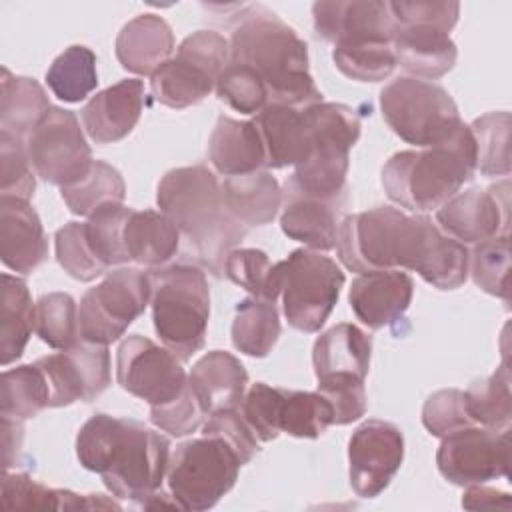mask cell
<instances>
[{"mask_svg":"<svg viewBox=\"0 0 512 512\" xmlns=\"http://www.w3.org/2000/svg\"><path fill=\"white\" fill-rule=\"evenodd\" d=\"M336 252L356 272L412 270L438 290L458 288L468 272V248L426 214L376 206L342 218Z\"/></svg>","mask_w":512,"mask_h":512,"instance_id":"cell-1","label":"cell"},{"mask_svg":"<svg viewBox=\"0 0 512 512\" xmlns=\"http://www.w3.org/2000/svg\"><path fill=\"white\" fill-rule=\"evenodd\" d=\"M76 456L116 498L142 504L162 490L170 440L138 420L94 414L78 430Z\"/></svg>","mask_w":512,"mask_h":512,"instance_id":"cell-2","label":"cell"},{"mask_svg":"<svg viewBox=\"0 0 512 512\" xmlns=\"http://www.w3.org/2000/svg\"><path fill=\"white\" fill-rule=\"evenodd\" d=\"M156 204L176 224L196 264L214 276L224 274L226 256L248 228L226 210L214 172L202 164L166 172L158 182Z\"/></svg>","mask_w":512,"mask_h":512,"instance_id":"cell-3","label":"cell"},{"mask_svg":"<svg viewBox=\"0 0 512 512\" xmlns=\"http://www.w3.org/2000/svg\"><path fill=\"white\" fill-rule=\"evenodd\" d=\"M230 62L248 66L266 86L268 104L306 108L322 102L310 74L308 46L276 14L256 8L230 36Z\"/></svg>","mask_w":512,"mask_h":512,"instance_id":"cell-4","label":"cell"},{"mask_svg":"<svg viewBox=\"0 0 512 512\" xmlns=\"http://www.w3.org/2000/svg\"><path fill=\"white\" fill-rule=\"evenodd\" d=\"M476 172V142L468 124L434 146L402 150L390 156L382 168L386 196L414 212L438 210L460 192Z\"/></svg>","mask_w":512,"mask_h":512,"instance_id":"cell-5","label":"cell"},{"mask_svg":"<svg viewBox=\"0 0 512 512\" xmlns=\"http://www.w3.org/2000/svg\"><path fill=\"white\" fill-rule=\"evenodd\" d=\"M304 114L312 134L310 152L294 166L284 194L344 202L350 148L360 138V118L340 102H318L306 106Z\"/></svg>","mask_w":512,"mask_h":512,"instance_id":"cell-6","label":"cell"},{"mask_svg":"<svg viewBox=\"0 0 512 512\" xmlns=\"http://www.w3.org/2000/svg\"><path fill=\"white\" fill-rule=\"evenodd\" d=\"M152 320L164 346L182 362L206 340L210 290L198 264H170L152 270Z\"/></svg>","mask_w":512,"mask_h":512,"instance_id":"cell-7","label":"cell"},{"mask_svg":"<svg viewBox=\"0 0 512 512\" xmlns=\"http://www.w3.org/2000/svg\"><path fill=\"white\" fill-rule=\"evenodd\" d=\"M242 460L238 452L216 434H204L176 446L170 456L166 480L172 498L182 510L212 508L238 480Z\"/></svg>","mask_w":512,"mask_h":512,"instance_id":"cell-8","label":"cell"},{"mask_svg":"<svg viewBox=\"0 0 512 512\" xmlns=\"http://www.w3.org/2000/svg\"><path fill=\"white\" fill-rule=\"evenodd\" d=\"M380 110L392 132L416 148L448 140L462 124L454 98L442 86L412 76L382 88Z\"/></svg>","mask_w":512,"mask_h":512,"instance_id":"cell-9","label":"cell"},{"mask_svg":"<svg viewBox=\"0 0 512 512\" xmlns=\"http://www.w3.org/2000/svg\"><path fill=\"white\" fill-rule=\"evenodd\" d=\"M276 266L288 324L300 332H318L338 302L344 272L332 258L308 248L292 250Z\"/></svg>","mask_w":512,"mask_h":512,"instance_id":"cell-10","label":"cell"},{"mask_svg":"<svg viewBox=\"0 0 512 512\" xmlns=\"http://www.w3.org/2000/svg\"><path fill=\"white\" fill-rule=\"evenodd\" d=\"M228 60L230 42L220 32H192L178 44L176 56L150 76L152 96L156 102L176 110L194 106L216 88V80Z\"/></svg>","mask_w":512,"mask_h":512,"instance_id":"cell-11","label":"cell"},{"mask_svg":"<svg viewBox=\"0 0 512 512\" xmlns=\"http://www.w3.org/2000/svg\"><path fill=\"white\" fill-rule=\"evenodd\" d=\"M240 414L260 442H272L280 434L294 438H318L332 426V408L316 390H290L256 382L242 398Z\"/></svg>","mask_w":512,"mask_h":512,"instance_id":"cell-12","label":"cell"},{"mask_svg":"<svg viewBox=\"0 0 512 512\" xmlns=\"http://www.w3.org/2000/svg\"><path fill=\"white\" fill-rule=\"evenodd\" d=\"M152 300V278L138 268L106 272L104 280L90 288L78 308L82 342L112 344L146 310Z\"/></svg>","mask_w":512,"mask_h":512,"instance_id":"cell-13","label":"cell"},{"mask_svg":"<svg viewBox=\"0 0 512 512\" xmlns=\"http://www.w3.org/2000/svg\"><path fill=\"white\" fill-rule=\"evenodd\" d=\"M26 150L36 176L60 188L82 180L94 164L76 114L60 106H52L26 136Z\"/></svg>","mask_w":512,"mask_h":512,"instance_id":"cell-14","label":"cell"},{"mask_svg":"<svg viewBox=\"0 0 512 512\" xmlns=\"http://www.w3.org/2000/svg\"><path fill=\"white\" fill-rule=\"evenodd\" d=\"M182 360L154 340L130 334L116 352V380L132 396L158 408L174 402L188 388Z\"/></svg>","mask_w":512,"mask_h":512,"instance_id":"cell-15","label":"cell"},{"mask_svg":"<svg viewBox=\"0 0 512 512\" xmlns=\"http://www.w3.org/2000/svg\"><path fill=\"white\" fill-rule=\"evenodd\" d=\"M440 474L456 484H486L488 480L508 476L510 434L480 426H466L442 436L436 452Z\"/></svg>","mask_w":512,"mask_h":512,"instance_id":"cell-16","label":"cell"},{"mask_svg":"<svg viewBox=\"0 0 512 512\" xmlns=\"http://www.w3.org/2000/svg\"><path fill=\"white\" fill-rule=\"evenodd\" d=\"M36 366L50 388V408L70 406L78 400L92 402L112 382L110 352L104 344L78 342L58 354L42 356Z\"/></svg>","mask_w":512,"mask_h":512,"instance_id":"cell-17","label":"cell"},{"mask_svg":"<svg viewBox=\"0 0 512 512\" xmlns=\"http://www.w3.org/2000/svg\"><path fill=\"white\" fill-rule=\"evenodd\" d=\"M404 460V436L400 428L384 420H366L348 442L350 486L360 498L382 494Z\"/></svg>","mask_w":512,"mask_h":512,"instance_id":"cell-18","label":"cell"},{"mask_svg":"<svg viewBox=\"0 0 512 512\" xmlns=\"http://www.w3.org/2000/svg\"><path fill=\"white\" fill-rule=\"evenodd\" d=\"M508 182L488 190L470 188L454 194L436 210L438 228L462 244L508 234Z\"/></svg>","mask_w":512,"mask_h":512,"instance_id":"cell-19","label":"cell"},{"mask_svg":"<svg viewBox=\"0 0 512 512\" xmlns=\"http://www.w3.org/2000/svg\"><path fill=\"white\" fill-rule=\"evenodd\" d=\"M314 32L332 44H352L370 40L392 42L394 22L388 2L380 0H336L314 2Z\"/></svg>","mask_w":512,"mask_h":512,"instance_id":"cell-20","label":"cell"},{"mask_svg":"<svg viewBox=\"0 0 512 512\" xmlns=\"http://www.w3.org/2000/svg\"><path fill=\"white\" fill-rule=\"evenodd\" d=\"M414 294L412 278L402 270H372L352 280L348 302L356 318L372 330L398 322Z\"/></svg>","mask_w":512,"mask_h":512,"instance_id":"cell-21","label":"cell"},{"mask_svg":"<svg viewBox=\"0 0 512 512\" xmlns=\"http://www.w3.org/2000/svg\"><path fill=\"white\" fill-rule=\"evenodd\" d=\"M144 110V82L120 80L96 92L80 110L86 134L96 144H114L126 138Z\"/></svg>","mask_w":512,"mask_h":512,"instance_id":"cell-22","label":"cell"},{"mask_svg":"<svg viewBox=\"0 0 512 512\" xmlns=\"http://www.w3.org/2000/svg\"><path fill=\"white\" fill-rule=\"evenodd\" d=\"M392 50L396 66L420 80H436L448 74L458 58L456 44L440 26L434 24H394Z\"/></svg>","mask_w":512,"mask_h":512,"instance_id":"cell-23","label":"cell"},{"mask_svg":"<svg viewBox=\"0 0 512 512\" xmlns=\"http://www.w3.org/2000/svg\"><path fill=\"white\" fill-rule=\"evenodd\" d=\"M0 256L4 266L18 274H30L46 260L44 226L28 200L0 196Z\"/></svg>","mask_w":512,"mask_h":512,"instance_id":"cell-24","label":"cell"},{"mask_svg":"<svg viewBox=\"0 0 512 512\" xmlns=\"http://www.w3.org/2000/svg\"><path fill=\"white\" fill-rule=\"evenodd\" d=\"M188 384L204 414L240 408L246 394L248 372L242 362L224 350L204 354L190 370Z\"/></svg>","mask_w":512,"mask_h":512,"instance_id":"cell-25","label":"cell"},{"mask_svg":"<svg viewBox=\"0 0 512 512\" xmlns=\"http://www.w3.org/2000/svg\"><path fill=\"white\" fill-rule=\"evenodd\" d=\"M174 32L158 14H138L122 26L114 52L120 66L138 76H152L174 52Z\"/></svg>","mask_w":512,"mask_h":512,"instance_id":"cell-26","label":"cell"},{"mask_svg":"<svg viewBox=\"0 0 512 512\" xmlns=\"http://www.w3.org/2000/svg\"><path fill=\"white\" fill-rule=\"evenodd\" d=\"M260 132L266 168L298 166L310 152V124L304 108L286 104H268L252 120Z\"/></svg>","mask_w":512,"mask_h":512,"instance_id":"cell-27","label":"cell"},{"mask_svg":"<svg viewBox=\"0 0 512 512\" xmlns=\"http://www.w3.org/2000/svg\"><path fill=\"white\" fill-rule=\"evenodd\" d=\"M208 158L222 176H242L266 168V152L252 120L220 114L208 142Z\"/></svg>","mask_w":512,"mask_h":512,"instance_id":"cell-28","label":"cell"},{"mask_svg":"<svg viewBox=\"0 0 512 512\" xmlns=\"http://www.w3.org/2000/svg\"><path fill=\"white\" fill-rule=\"evenodd\" d=\"M342 206L344 202L284 194L280 228L288 238L298 240L316 252H328L336 248Z\"/></svg>","mask_w":512,"mask_h":512,"instance_id":"cell-29","label":"cell"},{"mask_svg":"<svg viewBox=\"0 0 512 512\" xmlns=\"http://www.w3.org/2000/svg\"><path fill=\"white\" fill-rule=\"evenodd\" d=\"M372 338L356 324L342 322L322 332L312 348L316 380L336 374L366 378L370 370Z\"/></svg>","mask_w":512,"mask_h":512,"instance_id":"cell-30","label":"cell"},{"mask_svg":"<svg viewBox=\"0 0 512 512\" xmlns=\"http://www.w3.org/2000/svg\"><path fill=\"white\" fill-rule=\"evenodd\" d=\"M220 188L226 210L246 228L270 224L282 208L284 192L268 170L228 176Z\"/></svg>","mask_w":512,"mask_h":512,"instance_id":"cell-31","label":"cell"},{"mask_svg":"<svg viewBox=\"0 0 512 512\" xmlns=\"http://www.w3.org/2000/svg\"><path fill=\"white\" fill-rule=\"evenodd\" d=\"M180 230L160 210H130L124 224V248L130 262L162 268L180 248Z\"/></svg>","mask_w":512,"mask_h":512,"instance_id":"cell-32","label":"cell"},{"mask_svg":"<svg viewBox=\"0 0 512 512\" xmlns=\"http://www.w3.org/2000/svg\"><path fill=\"white\" fill-rule=\"evenodd\" d=\"M2 506L24 510H120V504L102 494H76L72 490L48 488L28 474L6 472L2 480Z\"/></svg>","mask_w":512,"mask_h":512,"instance_id":"cell-33","label":"cell"},{"mask_svg":"<svg viewBox=\"0 0 512 512\" xmlns=\"http://www.w3.org/2000/svg\"><path fill=\"white\" fill-rule=\"evenodd\" d=\"M52 108L44 88L28 76H14L2 68L0 78V128L26 140L42 116Z\"/></svg>","mask_w":512,"mask_h":512,"instance_id":"cell-34","label":"cell"},{"mask_svg":"<svg viewBox=\"0 0 512 512\" xmlns=\"http://www.w3.org/2000/svg\"><path fill=\"white\" fill-rule=\"evenodd\" d=\"M2 324H0V362L8 366L16 362L32 336L36 320V304L32 302L28 284L12 274H2Z\"/></svg>","mask_w":512,"mask_h":512,"instance_id":"cell-35","label":"cell"},{"mask_svg":"<svg viewBox=\"0 0 512 512\" xmlns=\"http://www.w3.org/2000/svg\"><path fill=\"white\" fill-rule=\"evenodd\" d=\"M280 336V314L274 302L244 298L236 304L232 320V344L246 356L264 358Z\"/></svg>","mask_w":512,"mask_h":512,"instance_id":"cell-36","label":"cell"},{"mask_svg":"<svg viewBox=\"0 0 512 512\" xmlns=\"http://www.w3.org/2000/svg\"><path fill=\"white\" fill-rule=\"evenodd\" d=\"M44 408H50V388L36 362L2 372L0 416L26 422L38 416Z\"/></svg>","mask_w":512,"mask_h":512,"instance_id":"cell-37","label":"cell"},{"mask_svg":"<svg viewBox=\"0 0 512 512\" xmlns=\"http://www.w3.org/2000/svg\"><path fill=\"white\" fill-rule=\"evenodd\" d=\"M464 402L468 416L476 426L506 430L512 418L510 370L506 362H502L494 374L472 382L464 392Z\"/></svg>","mask_w":512,"mask_h":512,"instance_id":"cell-38","label":"cell"},{"mask_svg":"<svg viewBox=\"0 0 512 512\" xmlns=\"http://www.w3.org/2000/svg\"><path fill=\"white\" fill-rule=\"evenodd\" d=\"M46 84L62 102H80L98 86L96 54L88 46L74 44L54 58L46 72Z\"/></svg>","mask_w":512,"mask_h":512,"instance_id":"cell-39","label":"cell"},{"mask_svg":"<svg viewBox=\"0 0 512 512\" xmlns=\"http://www.w3.org/2000/svg\"><path fill=\"white\" fill-rule=\"evenodd\" d=\"M60 194L72 214L90 216L104 204H122L126 198V184L114 166L94 160L90 172L82 180L60 188Z\"/></svg>","mask_w":512,"mask_h":512,"instance_id":"cell-40","label":"cell"},{"mask_svg":"<svg viewBox=\"0 0 512 512\" xmlns=\"http://www.w3.org/2000/svg\"><path fill=\"white\" fill-rule=\"evenodd\" d=\"M130 210L124 204H104L84 222L86 242L106 272L112 266L130 262L124 248V224Z\"/></svg>","mask_w":512,"mask_h":512,"instance_id":"cell-41","label":"cell"},{"mask_svg":"<svg viewBox=\"0 0 512 512\" xmlns=\"http://www.w3.org/2000/svg\"><path fill=\"white\" fill-rule=\"evenodd\" d=\"M332 60L344 76L358 82H382L396 68L392 42L388 40L334 44Z\"/></svg>","mask_w":512,"mask_h":512,"instance_id":"cell-42","label":"cell"},{"mask_svg":"<svg viewBox=\"0 0 512 512\" xmlns=\"http://www.w3.org/2000/svg\"><path fill=\"white\" fill-rule=\"evenodd\" d=\"M224 276L254 298L274 302L280 296L278 266L262 250L234 248L224 260Z\"/></svg>","mask_w":512,"mask_h":512,"instance_id":"cell-43","label":"cell"},{"mask_svg":"<svg viewBox=\"0 0 512 512\" xmlns=\"http://www.w3.org/2000/svg\"><path fill=\"white\" fill-rule=\"evenodd\" d=\"M476 142V168L484 176H508L510 172V114L488 112L470 126Z\"/></svg>","mask_w":512,"mask_h":512,"instance_id":"cell-44","label":"cell"},{"mask_svg":"<svg viewBox=\"0 0 512 512\" xmlns=\"http://www.w3.org/2000/svg\"><path fill=\"white\" fill-rule=\"evenodd\" d=\"M34 332L56 350H68L80 342L78 308L70 294L50 292L36 302Z\"/></svg>","mask_w":512,"mask_h":512,"instance_id":"cell-45","label":"cell"},{"mask_svg":"<svg viewBox=\"0 0 512 512\" xmlns=\"http://www.w3.org/2000/svg\"><path fill=\"white\" fill-rule=\"evenodd\" d=\"M468 272L486 294L510 302V236L500 234L478 242L470 252Z\"/></svg>","mask_w":512,"mask_h":512,"instance_id":"cell-46","label":"cell"},{"mask_svg":"<svg viewBox=\"0 0 512 512\" xmlns=\"http://www.w3.org/2000/svg\"><path fill=\"white\" fill-rule=\"evenodd\" d=\"M0 190L6 196L28 200L36 190V170L30 162L26 140L0 130Z\"/></svg>","mask_w":512,"mask_h":512,"instance_id":"cell-47","label":"cell"},{"mask_svg":"<svg viewBox=\"0 0 512 512\" xmlns=\"http://www.w3.org/2000/svg\"><path fill=\"white\" fill-rule=\"evenodd\" d=\"M216 94L240 114H258L268 106V90L262 80L248 66L230 60L216 80Z\"/></svg>","mask_w":512,"mask_h":512,"instance_id":"cell-48","label":"cell"},{"mask_svg":"<svg viewBox=\"0 0 512 512\" xmlns=\"http://www.w3.org/2000/svg\"><path fill=\"white\" fill-rule=\"evenodd\" d=\"M54 248L58 264L74 280L92 282L98 276L106 274V270L98 264L86 242L84 222H68L62 228H58L54 234Z\"/></svg>","mask_w":512,"mask_h":512,"instance_id":"cell-49","label":"cell"},{"mask_svg":"<svg viewBox=\"0 0 512 512\" xmlns=\"http://www.w3.org/2000/svg\"><path fill=\"white\" fill-rule=\"evenodd\" d=\"M318 392L332 408V422L338 426L356 422L366 412L364 378L352 374H336L318 380Z\"/></svg>","mask_w":512,"mask_h":512,"instance_id":"cell-50","label":"cell"},{"mask_svg":"<svg viewBox=\"0 0 512 512\" xmlns=\"http://www.w3.org/2000/svg\"><path fill=\"white\" fill-rule=\"evenodd\" d=\"M422 424L432 436L438 438L460 428L474 426L466 410L464 390L444 388L428 396V400L422 406Z\"/></svg>","mask_w":512,"mask_h":512,"instance_id":"cell-51","label":"cell"},{"mask_svg":"<svg viewBox=\"0 0 512 512\" xmlns=\"http://www.w3.org/2000/svg\"><path fill=\"white\" fill-rule=\"evenodd\" d=\"M206 418L202 406L198 404L190 384L184 390V394L180 398H176L170 404L158 406V408H150V422L168 432L170 436H186L192 434L196 428H200L202 420Z\"/></svg>","mask_w":512,"mask_h":512,"instance_id":"cell-52","label":"cell"},{"mask_svg":"<svg viewBox=\"0 0 512 512\" xmlns=\"http://www.w3.org/2000/svg\"><path fill=\"white\" fill-rule=\"evenodd\" d=\"M202 430H204V434L222 436L238 452L242 464H248L260 450L256 434L246 424V420L242 418L238 408L220 410L216 414H210L208 420L204 422Z\"/></svg>","mask_w":512,"mask_h":512,"instance_id":"cell-53","label":"cell"},{"mask_svg":"<svg viewBox=\"0 0 512 512\" xmlns=\"http://www.w3.org/2000/svg\"><path fill=\"white\" fill-rule=\"evenodd\" d=\"M390 16L394 24H434L450 32L460 16V4L458 2H388Z\"/></svg>","mask_w":512,"mask_h":512,"instance_id":"cell-54","label":"cell"},{"mask_svg":"<svg viewBox=\"0 0 512 512\" xmlns=\"http://www.w3.org/2000/svg\"><path fill=\"white\" fill-rule=\"evenodd\" d=\"M462 506L468 510H482V508H510V494L500 492L496 488H488L484 484H470L464 490Z\"/></svg>","mask_w":512,"mask_h":512,"instance_id":"cell-55","label":"cell"},{"mask_svg":"<svg viewBox=\"0 0 512 512\" xmlns=\"http://www.w3.org/2000/svg\"><path fill=\"white\" fill-rule=\"evenodd\" d=\"M2 440H4V466L10 468L14 466L22 448L24 422L10 416H2Z\"/></svg>","mask_w":512,"mask_h":512,"instance_id":"cell-56","label":"cell"}]
</instances>
